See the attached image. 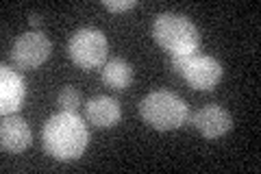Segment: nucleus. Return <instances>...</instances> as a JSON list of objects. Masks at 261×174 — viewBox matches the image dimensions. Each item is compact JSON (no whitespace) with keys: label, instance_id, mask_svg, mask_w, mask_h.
I'll return each instance as SVG.
<instances>
[{"label":"nucleus","instance_id":"1","mask_svg":"<svg viewBox=\"0 0 261 174\" xmlns=\"http://www.w3.org/2000/svg\"><path fill=\"white\" fill-rule=\"evenodd\" d=\"M89 133L79 113L59 111L44 124L42 144L44 151L57 161H72L85 153Z\"/></svg>","mask_w":261,"mask_h":174},{"label":"nucleus","instance_id":"2","mask_svg":"<svg viewBox=\"0 0 261 174\" xmlns=\"http://www.w3.org/2000/svg\"><path fill=\"white\" fill-rule=\"evenodd\" d=\"M154 41L170 55H194L200 48V33L181 13H161L152 24Z\"/></svg>","mask_w":261,"mask_h":174},{"label":"nucleus","instance_id":"3","mask_svg":"<svg viewBox=\"0 0 261 174\" xmlns=\"http://www.w3.org/2000/svg\"><path fill=\"white\" fill-rule=\"evenodd\" d=\"M140 113L144 122L159 131H174L190 120V109L183 98L172 92H150L140 103Z\"/></svg>","mask_w":261,"mask_h":174},{"label":"nucleus","instance_id":"4","mask_svg":"<svg viewBox=\"0 0 261 174\" xmlns=\"http://www.w3.org/2000/svg\"><path fill=\"white\" fill-rule=\"evenodd\" d=\"M172 68L198 92H209L222 79V65L209 55H172Z\"/></svg>","mask_w":261,"mask_h":174},{"label":"nucleus","instance_id":"5","mask_svg":"<svg viewBox=\"0 0 261 174\" xmlns=\"http://www.w3.org/2000/svg\"><path fill=\"white\" fill-rule=\"evenodd\" d=\"M107 37L98 29H81L70 37L68 53L79 68L83 70H96L107 63Z\"/></svg>","mask_w":261,"mask_h":174},{"label":"nucleus","instance_id":"6","mask_svg":"<svg viewBox=\"0 0 261 174\" xmlns=\"http://www.w3.org/2000/svg\"><path fill=\"white\" fill-rule=\"evenodd\" d=\"M53 44L44 33H24L15 39L11 48V61L18 65L20 70H33L39 68L48 57H50Z\"/></svg>","mask_w":261,"mask_h":174},{"label":"nucleus","instance_id":"7","mask_svg":"<svg viewBox=\"0 0 261 174\" xmlns=\"http://www.w3.org/2000/svg\"><path fill=\"white\" fill-rule=\"evenodd\" d=\"M196 131L205 137V139H218L226 135L233 127V120H231V113L226 109L218 105H209V107H202L192 118Z\"/></svg>","mask_w":261,"mask_h":174},{"label":"nucleus","instance_id":"8","mask_svg":"<svg viewBox=\"0 0 261 174\" xmlns=\"http://www.w3.org/2000/svg\"><path fill=\"white\" fill-rule=\"evenodd\" d=\"M27 96V85L18 72L9 70V65H0V113L11 115L22 107Z\"/></svg>","mask_w":261,"mask_h":174},{"label":"nucleus","instance_id":"9","mask_svg":"<svg viewBox=\"0 0 261 174\" xmlns=\"http://www.w3.org/2000/svg\"><path fill=\"white\" fill-rule=\"evenodd\" d=\"M33 137H31V129L29 124L22 118H11V115H5L3 127H0V146H3L5 153H24L31 146Z\"/></svg>","mask_w":261,"mask_h":174},{"label":"nucleus","instance_id":"10","mask_svg":"<svg viewBox=\"0 0 261 174\" xmlns=\"http://www.w3.org/2000/svg\"><path fill=\"white\" fill-rule=\"evenodd\" d=\"M85 115L87 120L94 124L98 129H109V127H116L120 122V103L116 98H109V96H98L92 98L87 105H85Z\"/></svg>","mask_w":261,"mask_h":174},{"label":"nucleus","instance_id":"11","mask_svg":"<svg viewBox=\"0 0 261 174\" xmlns=\"http://www.w3.org/2000/svg\"><path fill=\"white\" fill-rule=\"evenodd\" d=\"M102 83L107 87H113L118 89V92H122V89H126L130 83H133V68H130V63L124 61V59H111L102 65Z\"/></svg>","mask_w":261,"mask_h":174},{"label":"nucleus","instance_id":"12","mask_svg":"<svg viewBox=\"0 0 261 174\" xmlns=\"http://www.w3.org/2000/svg\"><path fill=\"white\" fill-rule=\"evenodd\" d=\"M57 103H59V109L61 111H70V113H76L79 111V107L83 105V96H81V92L76 87H63L59 96H57Z\"/></svg>","mask_w":261,"mask_h":174},{"label":"nucleus","instance_id":"13","mask_svg":"<svg viewBox=\"0 0 261 174\" xmlns=\"http://www.w3.org/2000/svg\"><path fill=\"white\" fill-rule=\"evenodd\" d=\"M105 9L109 11H128L137 5V0H105Z\"/></svg>","mask_w":261,"mask_h":174},{"label":"nucleus","instance_id":"14","mask_svg":"<svg viewBox=\"0 0 261 174\" xmlns=\"http://www.w3.org/2000/svg\"><path fill=\"white\" fill-rule=\"evenodd\" d=\"M29 22L33 24V27H39V24H42V20H39L37 13H31V15H29Z\"/></svg>","mask_w":261,"mask_h":174}]
</instances>
